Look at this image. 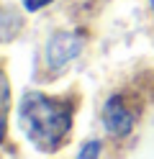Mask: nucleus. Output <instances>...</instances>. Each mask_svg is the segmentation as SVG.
<instances>
[{"mask_svg": "<svg viewBox=\"0 0 154 159\" xmlns=\"http://www.w3.org/2000/svg\"><path fill=\"white\" fill-rule=\"evenodd\" d=\"M18 126L36 149L54 152L72 128V108L44 93H26L18 105Z\"/></svg>", "mask_w": 154, "mask_h": 159, "instance_id": "obj_1", "label": "nucleus"}, {"mask_svg": "<svg viewBox=\"0 0 154 159\" xmlns=\"http://www.w3.org/2000/svg\"><path fill=\"white\" fill-rule=\"evenodd\" d=\"M85 46V36L80 31H57L46 44V67L49 72L64 69L75 57H80Z\"/></svg>", "mask_w": 154, "mask_h": 159, "instance_id": "obj_2", "label": "nucleus"}, {"mask_svg": "<svg viewBox=\"0 0 154 159\" xmlns=\"http://www.w3.org/2000/svg\"><path fill=\"white\" fill-rule=\"evenodd\" d=\"M136 113L131 111V105L126 103L123 95H113L110 100L103 105V126L110 136H126L131 134Z\"/></svg>", "mask_w": 154, "mask_h": 159, "instance_id": "obj_3", "label": "nucleus"}, {"mask_svg": "<svg viewBox=\"0 0 154 159\" xmlns=\"http://www.w3.org/2000/svg\"><path fill=\"white\" fill-rule=\"evenodd\" d=\"M10 108V82H8V75L0 69V111H8Z\"/></svg>", "mask_w": 154, "mask_h": 159, "instance_id": "obj_4", "label": "nucleus"}, {"mask_svg": "<svg viewBox=\"0 0 154 159\" xmlns=\"http://www.w3.org/2000/svg\"><path fill=\"white\" fill-rule=\"evenodd\" d=\"M100 154V141H90V144H85V149H80V159H87V157H98Z\"/></svg>", "mask_w": 154, "mask_h": 159, "instance_id": "obj_5", "label": "nucleus"}, {"mask_svg": "<svg viewBox=\"0 0 154 159\" xmlns=\"http://www.w3.org/2000/svg\"><path fill=\"white\" fill-rule=\"evenodd\" d=\"M51 0H23V8L26 11H41L44 5H49Z\"/></svg>", "mask_w": 154, "mask_h": 159, "instance_id": "obj_6", "label": "nucleus"}, {"mask_svg": "<svg viewBox=\"0 0 154 159\" xmlns=\"http://www.w3.org/2000/svg\"><path fill=\"white\" fill-rule=\"evenodd\" d=\"M5 139V113L0 111V141Z\"/></svg>", "mask_w": 154, "mask_h": 159, "instance_id": "obj_7", "label": "nucleus"}, {"mask_svg": "<svg viewBox=\"0 0 154 159\" xmlns=\"http://www.w3.org/2000/svg\"><path fill=\"white\" fill-rule=\"evenodd\" d=\"M149 5H152V11H154V0H149Z\"/></svg>", "mask_w": 154, "mask_h": 159, "instance_id": "obj_8", "label": "nucleus"}]
</instances>
